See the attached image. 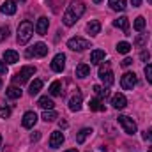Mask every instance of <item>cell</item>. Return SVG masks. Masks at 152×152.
<instances>
[{
    "label": "cell",
    "mask_w": 152,
    "mask_h": 152,
    "mask_svg": "<svg viewBox=\"0 0 152 152\" xmlns=\"http://www.w3.org/2000/svg\"><path fill=\"white\" fill-rule=\"evenodd\" d=\"M118 124L122 126V129H124V133H127V134H134L136 131H138V126H136V122L131 118V117H127V115H118Z\"/></svg>",
    "instance_id": "5b68a950"
},
{
    "label": "cell",
    "mask_w": 152,
    "mask_h": 152,
    "mask_svg": "<svg viewBox=\"0 0 152 152\" xmlns=\"http://www.w3.org/2000/svg\"><path fill=\"white\" fill-rule=\"evenodd\" d=\"M133 27H134V30H136V32H142V30L145 28V18H143V16H138V18L134 20Z\"/></svg>",
    "instance_id": "1f68e13d"
},
{
    "label": "cell",
    "mask_w": 152,
    "mask_h": 152,
    "mask_svg": "<svg viewBox=\"0 0 152 152\" xmlns=\"http://www.w3.org/2000/svg\"><path fill=\"white\" fill-rule=\"evenodd\" d=\"M99 78L101 81L104 83V87H112L115 81L113 78V73H112V64L110 62H104L101 67H99Z\"/></svg>",
    "instance_id": "277c9868"
},
{
    "label": "cell",
    "mask_w": 152,
    "mask_h": 152,
    "mask_svg": "<svg viewBox=\"0 0 152 152\" xmlns=\"http://www.w3.org/2000/svg\"><path fill=\"white\" fill-rule=\"evenodd\" d=\"M83 12H85V4H83L81 0H73V2L67 5L64 16H62L64 25H66V27H73L76 21L83 16Z\"/></svg>",
    "instance_id": "6da1fadb"
},
{
    "label": "cell",
    "mask_w": 152,
    "mask_h": 152,
    "mask_svg": "<svg viewBox=\"0 0 152 152\" xmlns=\"http://www.w3.org/2000/svg\"><path fill=\"white\" fill-rule=\"evenodd\" d=\"M92 2H94V4H101L103 0H92Z\"/></svg>",
    "instance_id": "ee69618b"
},
{
    "label": "cell",
    "mask_w": 152,
    "mask_h": 152,
    "mask_svg": "<svg viewBox=\"0 0 152 152\" xmlns=\"http://www.w3.org/2000/svg\"><path fill=\"white\" fill-rule=\"evenodd\" d=\"M140 58H142V60H149V58H151V53H149V51H142V53H140Z\"/></svg>",
    "instance_id": "f35d334b"
},
{
    "label": "cell",
    "mask_w": 152,
    "mask_h": 152,
    "mask_svg": "<svg viewBox=\"0 0 152 152\" xmlns=\"http://www.w3.org/2000/svg\"><path fill=\"white\" fill-rule=\"evenodd\" d=\"M16 9H18L16 0H5V2L2 4V7H0V11H2L4 14H7V16L14 14V12H16Z\"/></svg>",
    "instance_id": "5bb4252c"
},
{
    "label": "cell",
    "mask_w": 152,
    "mask_h": 152,
    "mask_svg": "<svg viewBox=\"0 0 152 152\" xmlns=\"http://www.w3.org/2000/svg\"><path fill=\"white\" fill-rule=\"evenodd\" d=\"M92 90L96 92V96H97L99 99H104V97H108V96H110L108 87H99V85H94V87H92Z\"/></svg>",
    "instance_id": "d4e9b609"
},
{
    "label": "cell",
    "mask_w": 152,
    "mask_h": 152,
    "mask_svg": "<svg viewBox=\"0 0 152 152\" xmlns=\"http://www.w3.org/2000/svg\"><path fill=\"white\" fill-rule=\"evenodd\" d=\"M11 117V108L9 106H2L0 108V118H9Z\"/></svg>",
    "instance_id": "836d02e7"
},
{
    "label": "cell",
    "mask_w": 152,
    "mask_h": 152,
    "mask_svg": "<svg viewBox=\"0 0 152 152\" xmlns=\"http://www.w3.org/2000/svg\"><path fill=\"white\" fill-rule=\"evenodd\" d=\"M90 75V66H87V64H78L76 66V76L78 78H87V76Z\"/></svg>",
    "instance_id": "cb8c5ba5"
},
{
    "label": "cell",
    "mask_w": 152,
    "mask_h": 152,
    "mask_svg": "<svg viewBox=\"0 0 152 152\" xmlns=\"http://www.w3.org/2000/svg\"><path fill=\"white\" fill-rule=\"evenodd\" d=\"M147 2H149V4H152V0H147Z\"/></svg>",
    "instance_id": "7dc6e473"
},
{
    "label": "cell",
    "mask_w": 152,
    "mask_h": 152,
    "mask_svg": "<svg viewBox=\"0 0 152 152\" xmlns=\"http://www.w3.org/2000/svg\"><path fill=\"white\" fill-rule=\"evenodd\" d=\"M39 140H41V131H34L30 134V142L34 143V142H39Z\"/></svg>",
    "instance_id": "d590c367"
},
{
    "label": "cell",
    "mask_w": 152,
    "mask_h": 152,
    "mask_svg": "<svg viewBox=\"0 0 152 152\" xmlns=\"http://www.w3.org/2000/svg\"><path fill=\"white\" fill-rule=\"evenodd\" d=\"M18 60H20V55L14 50H5L4 51V62L5 64H16Z\"/></svg>",
    "instance_id": "e0dca14e"
},
{
    "label": "cell",
    "mask_w": 152,
    "mask_h": 152,
    "mask_svg": "<svg viewBox=\"0 0 152 152\" xmlns=\"http://www.w3.org/2000/svg\"><path fill=\"white\" fill-rule=\"evenodd\" d=\"M37 106H39V108H42V110H53L55 103H53V99H51V97H48V96H42V97H39Z\"/></svg>",
    "instance_id": "ac0fdd59"
},
{
    "label": "cell",
    "mask_w": 152,
    "mask_h": 152,
    "mask_svg": "<svg viewBox=\"0 0 152 152\" xmlns=\"http://www.w3.org/2000/svg\"><path fill=\"white\" fill-rule=\"evenodd\" d=\"M131 4H133V7H140L142 0H131Z\"/></svg>",
    "instance_id": "b9f144b4"
},
{
    "label": "cell",
    "mask_w": 152,
    "mask_h": 152,
    "mask_svg": "<svg viewBox=\"0 0 152 152\" xmlns=\"http://www.w3.org/2000/svg\"><path fill=\"white\" fill-rule=\"evenodd\" d=\"M5 96H7L9 99H20V97H21V88L16 87V85H11V87L5 88Z\"/></svg>",
    "instance_id": "d6986e66"
},
{
    "label": "cell",
    "mask_w": 152,
    "mask_h": 152,
    "mask_svg": "<svg viewBox=\"0 0 152 152\" xmlns=\"http://www.w3.org/2000/svg\"><path fill=\"white\" fill-rule=\"evenodd\" d=\"M46 53H48V46H46L44 42H36L34 46H30V48L27 50L25 55H27L28 58H32V57H34V58H41V57H44Z\"/></svg>",
    "instance_id": "8992f818"
},
{
    "label": "cell",
    "mask_w": 152,
    "mask_h": 152,
    "mask_svg": "<svg viewBox=\"0 0 152 152\" xmlns=\"http://www.w3.org/2000/svg\"><path fill=\"white\" fill-rule=\"evenodd\" d=\"M48 27H50V20L46 16H41L37 20V23H36V32H37L39 36H46Z\"/></svg>",
    "instance_id": "4fadbf2b"
},
{
    "label": "cell",
    "mask_w": 152,
    "mask_h": 152,
    "mask_svg": "<svg viewBox=\"0 0 152 152\" xmlns=\"http://www.w3.org/2000/svg\"><path fill=\"white\" fill-rule=\"evenodd\" d=\"M147 152H152V147H149V149H147Z\"/></svg>",
    "instance_id": "f6af8a7d"
},
{
    "label": "cell",
    "mask_w": 152,
    "mask_h": 152,
    "mask_svg": "<svg viewBox=\"0 0 152 152\" xmlns=\"http://www.w3.org/2000/svg\"><path fill=\"white\" fill-rule=\"evenodd\" d=\"M66 152H78V149H69V151H66Z\"/></svg>",
    "instance_id": "7bdbcfd3"
},
{
    "label": "cell",
    "mask_w": 152,
    "mask_h": 152,
    "mask_svg": "<svg viewBox=\"0 0 152 152\" xmlns=\"http://www.w3.org/2000/svg\"><path fill=\"white\" fill-rule=\"evenodd\" d=\"M147 41H149V36L147 34H140V36H136V39H134V46L136 48H143L147 44Z\"/></svg>",
    "instance_id": "4dcf8cb0"
},
{
    "label": "cell",
    "mask_w": 152,
    "mask_h": 152,
    "mask_svg": "<svg viewBox=\"0 0 152 152\" xmlns=\"http://www.w3.org/2000/svg\"><path fill=\"white\" fill-rule=\"evenodd\" d=\"M36 67L34 66H25V67H21L20 69V73H16V75L12 76V83L14 85H23V83H27L28 80H30V76L36 75Z\"/></svg>",
    "instance_id": "3957f363"
},
{
    "label": "cell",
    "mask_w": 152,
    "mask_h": 152,
    "mask_svg": "<svg viewBox=\"0 0 152 152\" xmlns=\"http://www.w3.org/2000/svg\"><path fill=\"white\" fill-rule=\"evenodd\" d=\"M51 69L55 73H62L66 69V55L64 53H57L51 60Z\"/></svg>",
    "instance_id": "9c48e42d"
},
{
    "label": "cell",
    "mask_w": 152,
    "mask_h": 152,
    "mask_svg": "<svg viewBox=\"0 0 152 152\" xmlns=\"http://www.w3.org/2000/svg\"><path fill=\"white\" fill-rule=\"evenodd\" d=\"M0 147H2V134H0Z\"/></svg>",
    "instance_id": "bcb514c9"
},
{
    "label": "cell",
    "mask_w": 152,
    "mask_h": 152,
    "mask_svg": "<svg viewBox=\"0 0 152 152\" xmlns=\"http://www.w3.org/2000/svg\"><path fill=\"white\" fill-rule=\"evenodd\" d=\"M41 88H42V80H34L30 83V87H28V94L30 96H36V94L41 92Z\"/></svg>",
    "instance_id": "484cf974"
},
{
    "label": "cell",
    "mask_w": 152,
    "mask_h": 152,
    "mask_svg": "<svg viewBox=\"0 0 152 152\" xmlns=\"http://www.w3.org/2000/svg\"><path fill=\"white\" fill-rule=\"evenodd\" d=\"M113 27L120 28V30H124V32H126V36H129V18L120 16L118 20H115V21H113Z\"/></svg>",
    "instance_id": "2e32d148"
},
{
    "label": "cell",
    "mask_w": 152,
    "mask_h": 152,
    "mask_svg": "<svg viewBox=\"0 0 152 152\" xmlns=\"http://www.w3.org/2000/svg\"><path fill=\"white\" fill-rule=\"evenodd\" d=\"M87 32H88L90 36H97V34L101 32V23H99L97 20L88 21V23H87Z\"/></svg>",
    "instance_id": "44dd1931"
},
{
    "label": "cell",
    "mask_w": 152,
    "mask_h": 152,
    "mask_svg": "<svg viewBox=\"0 0 152 152\" xmlns=\"http://www.w3.org/2000/svg\"><path fill=\"white\" fill-rule=\"evenodd\" d=\"M57 117H58V115H57L55 110H44V112H42V120H44V122H53Z\"/></svg>",
    "instance_id": "f546056e"
},
{
    "label": "cell",
    "mask_w": 152,
    "mask_h": 152,
    "mask_svg": "<svg viewBox=\"0 0 152 152\" xmlns=\"http://www.w3.org/2000/svg\"><path fill=\"white\" fill-rule=\"evenodd\" d=\"M5 73H7V66H5V62L0 60V75H5Z\"/></svg>",
    "instance_id": "60d3db41"
},
{
    "label": "cell",
    "mask_w": 152,
    "mask_h": 152,
    "mask_svg": "<svg viewBox=\"0 0 152 152\" xmlns=\"http://www.w3.org/2000/svg\"><path fill=\"white\" fill-rule=\"evenodd\" d=\"M67 126H69V124H67V120H64V118H60V120H58V127H60V129H67Z\"/></svg>",
    "instance_id": "74e56055"
},
{
    "label": "cell",
    "mask_w": 152,
    "mask_h": 152,
    "mask_svg": "<svg viewBox=\"0 0 152 152\" xmlns=\"http://www.w3.org/2000/svg\"><path fill=\"white\" fill-rule=\"evenodd\" d=\"M136 83H138V78L134 73H124L120 78V87L124 90H133L136 87Z\"/></svg>",
    "instance_id": "ba28073f"
},
{
    "label": "cell",
    "mask_w": 152,
    "mask_h": 152,
    "mask_svg": "<svg viewBox=\"0 0 152 152\" xmlns=\"http://www.w3.org/2000/svg\"><path fill=\"white\" fill-rule=\"evenodd\" d=\"M142 136H143V140H149V142H152V127H151V129H145Z\"/></svg>",
    "instance_id": "8d00e7d4"
},
{
    "label": "cell",
    "mask_w": 152,
    "mask_h": 152,
    "mask_svg": "<svg viewBox=\"0 0 152 152\" xmlns=\"http://www.w3.org/2000/svg\"><path fill=\"white\" fill-rule=\"evenodd\" d=\"M81 104H83V96L81 92H75L69 99V110L71 112H80L81 110Z\"/></svg>",
    "instance_id": "30bf717a"
},
{
    "label": "cell",
    "mask_w": 152,
    "mask_h": 152,
    "mask_svg": "<svg viewBox=\"0 0 152 152\" xmlns=\"http://www.w3.org/2000/svg\"><path fill=\"white\" fill-rule=\"evenodd\" d=\"M131 48H133V46H131L127 41H120V42L117 44V51H118V53H122V55L129 53V51H131Z\"/></svg>",
    "instance_id": "4316f807"
},
{
    "label": "cell",
    "mask_w": 152,
    "mask_h": 152,
    "mask_svg": "<svg viewBox=\"0 0 152 152\" xmlns=\"http://www.w3.org/2000/svg\"><path fill=\"white\" fill-rule=\"evenodd\" d=\"M110 7L113 11H126V0H110Z\"/></svg>",
    "instance_id": "83f0119b"
},
{
    "label": "cell",
    "mask_w": 152,
    "mask_h": 152,
    "mask_svg": "<svg viewBox=\"0 0 152 152\" xmlns=\"http://www.w3.org/2000/svg\"><path fill=\"white\" fill-rule=\"evenodd\" d=\"M88 108H90V112H104V104H103V101H101L99 97H94V99H90V103H88Z\"/></svg>",
    "instance_id": "603a6c76"
},
{
    "label": "cell",
    "mask_w": 152,
    "mask_h": 152,
    "mask_svg": "<svg viewBox=\"0 0 152 152\" xmlns=\"http://www.w3.org/2000/svg\"><path fill=\"white\" fill-rule=\"evenodd\" d=\"M34 36V25L28 21V20H25V21H21L20 23V27H18V36H16V41H18V44H27L30 39Z\"/></svg>",
    "instance_id": "7a4b0ae2"
},
{
    "label": "cell",
    "mask_w": 152,
    "mask_h": 152,
    "mask_svg": "<svg viewBox=\"0 0 152 152\" xmlns=\"http://www.w3.org/2000/svg\"><path fill=\"white\" fill-rule=\"evenodd\" d=\"M143 73H145L147 81H149V83H152V64H147V66L143 67Z\"/></svg>",
    "instance_id": "d6a6232c"
},
{
    "label": "cell",
    "mask_w": 152,
    "mask_h": 152,
    "mask_svg": "<svg viewBox=\"0 0 152 152\" xmlns=\"http://www.w3.org/2000/svg\"><path fill=\"white\" fill-rule=\"evenodd\" d=\"M126 104H127V99L124 94H115L112 97V106L115 110H122V108H126Z\"/></svg>",
    "instance_id": "9a60e30c"
},
{
    "label": "cell",
    "mask_w": 152,
    "mask_h": 152,
    "mask_svg": "<svg viewBox=\"0 0 152 152\" xmlns=\"http://www.w3.org/2000/svg\"><path fill=\"white\" fill-rule=\"evenodd\" d=\"M62 85H60V81H53L51 85H50V96H62Z\"/></svg>",
    "instance_id": "f1b7e54d"
},
{
    "label": "cell",
    "mask_w": 152,
    "mask_h": 152,
    "mask_svg": "<svg viewBox=\"0 0 152 152\" xmlns=\"http://www.w3.org/2000/svg\"><path fill=\"white\" fill-rule=\"evenodd\" d=\"M92 133H94V131H92L90 127H83V129H80V133L76 134V143H78V145L85 143V140H87V138H88Z\"/></svg>",
    "instance_id": "ffe728a7"
},
{
    "label": "cell",
    "mask_w": 152,
    "mask_h": 152,
    "mask_svg": "<svg viewBox=\"0 0 152 152\" xmlns=\"http://www.w3.org/2000/svg\"><path fill=\"white\" fill-rule=\"evenodd\" d=\"M64 134L60 133V131H53L51 133V136H50V147L51 149H58V147H62V143H64Z\"/></svg>",
    "instance_id": "7c38bea8"
},
{
    "label": "cell",
    "mask_w": 152,
    "mask_h": 152,
    "mask_svg": "<svg viewBox=\"0 0 152 152\" xmlns=\"http://www.w3.org/2000/svg\"><path fill=\"white\" fill-rule=\"evenodd\" d=\"M36 122H37L36 112H27V113L23 115V118H21V126H23L25 129H32V127L36 126Z\"/></svg>",
    "instance_id": "8fae6325"
},
{
    "label": "cell",
    "mask_w": 152,
    "mask_h": 152,
    "mask_svg": "<svg viewBox=\"0 0 152 152\" xmlns=\"http://www.w3.org/2000/svg\"><path fill=\"white\" fill-rule=\"evenodd\" d=\"M67 48H71L73 51H85L87 48H90V41L83 37H71L67 41Z\"/></svg>",
    "instance_id": "52a82bcc"
},
{
    "label": "cell",
    "mask_w": 152,
    "mask_h": 152,
    "mask_svg": "<svg viewBox=\"0 0 152 152\" xmlns=\"http://www.w3.org/2000/svg\"><path fill=\"white\" fill-rule=\"evenodd\" d=\"M9 37V27H0V42Z\"/></svg>",
    "instance_id": "e575fe53"
},
{
    "label": "cell",
    "mask_w": 152,
    "mask_h": 152,
    "mask_svg": "<svg viewBox=\"0 0 152 152\" xmlns=\"http://www.w3.org/2000/svg\"><path fill=\"white\" fill-rule=\"evenodd\" d=\"M104 57H106L104 50H94L90 53V64H99L101 60H104Z\"/></svg>",
    "instance_id": "7402d4cb"
},
{
    "label": "cell",
    "mask_w": 152,
    "mask_h": 152,
    "mask_svg": "<svg viewBox=\"0 0 152 152\" xmlns=\"http://www.w3.org/2000/svg\"><path fill=\"white\" fill-rule=\"evenodd\" d=\"M131 64H133V58H129V57H127V58H124V60H122V66H124V67H129V66H131Z\"/></svg>",
    "instance_id": "ab89813d"
}]
</instances>
